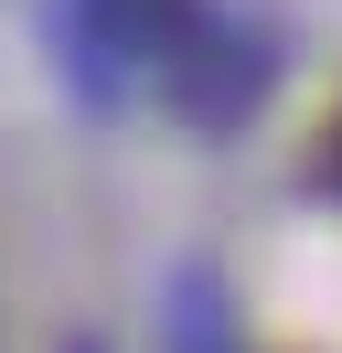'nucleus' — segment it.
Segmentation results:
<instances>
[{
    "mask_svg": "<svg viewBox=\"0 0 342 353\" xmlns=\"http://www.w3.org/2000/svg\"><path fill=\"white\" fill-rule=\"evenodd\" d=\"M171 353H225V310L203 279H182V300H171Z\"/></svg>",
    "mask_w": 342,
    "mask_h": 353,
    "instance_id": "1",
    "label": "nucleus"
},
{
    "mask_svg": "<svg viewBox=\"0 0 342 353\" xmlns=\"http://www.w3.org/2000/svg\"><path fill=\"white\" fill-rule=\"evenodd\" d=\"M332 182H342V129H332Z\"/></svg>",
    "mask_w": 342,
    "mask_h": 353,
    "instance_id": "2",
    "label": "nucleus"
}]
</instances>
